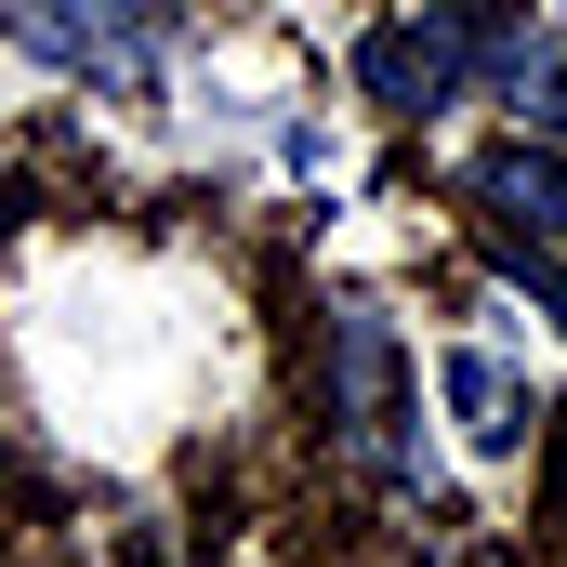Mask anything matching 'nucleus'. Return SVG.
Here are the masks:
<instances>
[{"label": "nucleus", "instance_id": "obj_5", "mask_svg": "<svg viewBox=\"0 0 567 567\" xmlns=\"http://www.w3.org/2000/svg\"><path fill=\"white\" fill-rule=\"evenodd\" d=\"M435 396L462 410V435H475V449H528V435H542V396H528V370H515V357H488V343L435 357Z\"/></svg>", "mask_w": 567, "mask_h": 567}, {"label": "nucleus", "instance_id": "obj_4", "mask_svg": "<svg viewBox=\"0 0 567 567\" xmlns=\"http://www.w3.org/2000/svg\"><path fill=\"white\" fill-rule=\"evenodd\" d=\"M475 53H488V13L423 0V13H396V27H370V40H357V93H370V106H396V120H435V106L475 80Z\"/></svg>", "mask_w": 567, "mask_h": 567}, {"label": "nucleus", "instance_id": "obj_6", "mask_svg": "<svg viewBox=\"0 0 567 567\" xmlns=\"http://www.w3.org/2000/svg\"><path fill=\"white\" fill-rule=\"evenodd\" d=\"M502 106H515V133L567 145V40H502Z\"/></svg>", "mask_w": 567, "mask_h": 567}, {"label": "nucleus", "instance_id": "obj_3", "mask_svg": "<svg viewBox=\"0 0 567 567\" xmlns=\"http://www.w3.org/2000/svg\"><path fill=\"white\" fill-rule=\"evenodd\" d=\"M462 198L488 212V238H502V265L542 290L567 317V145H542V133H515V145H488L475 172H462Z\"/></svg>", "mask_w": 567, "mask_h": 567}, {"label": "nucleus", "instance_id": "obj_7", "mask_svg": "<svg viewBox=\"0 0 567 567\" xmlns=\"http://www.w3.org/2000/svg\"><path fill=\"white\" fill-rule=\"evenodd\" d=\"M555 40H567V13H555Z\"/></svg>", "mask_w": 567, "mask_h": 567}, {"label": "nucleus", "instance_id": "obj_2", "mask_svg": "<svg viewBox=\"0 0 567 567\" xmlns=\"http://www.w3.org/2000/svg\"><path fill=\"white\" fill-rule=\"evenodd\" d=\"M0 40L133 106V93H158V66H172V0H0Z\"/></svg>", "mask_w": 567, "mask_h": 567}, {"label": "nucleus", "instance_id": "obj_1", "mask_svg": "<svg viewBox=\"0 0 567 567\" xmlns=\"http://www.w3.org/2000/svg\"><path fill=\"white\" fill-rule=\"evenodd\" d=\"M317 423H330L343 462H370V475H396V488H435L423 383H410V343H396L383 303H330V330H317Z\"/></svg>", "mask_w": 567, "mask_h": 567}]
</instances>
